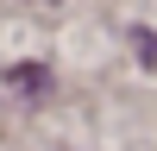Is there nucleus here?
Instances as JSON below:
<instances>
[{
    "mask_svg": "<svg viewBox=\"0 0 157 151\" xmlns=\"http://www.w3.org/2000/svg\"><path fill=\"white\" fill-rule=\"evenodd\" d=\"M132 50H138L145 63H157V38H151V25H138V32H132Z\"/></svg>",
    "mask_w": 157,
    "mask_h": 151,
    "instance_id": "obj_2",
    "label": "nucleus"
},
{
    "mask_svg": "<svg viewBox=\"0 0 157 151\" xmlns=\"http://www.w3.org/2000/svg\"><path fill=\"white\" fill-rule=\"evenodd\" d=\"M50 88V76H44V63H13L6 76H0V95H13V101H38Z\"/></svg>",
    "mask_w": 157,
    "mask_h": 151,
    "instance_id": "obj_1",
    "label": "nucleus"
}]
</instances>
